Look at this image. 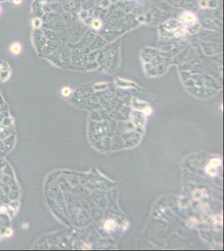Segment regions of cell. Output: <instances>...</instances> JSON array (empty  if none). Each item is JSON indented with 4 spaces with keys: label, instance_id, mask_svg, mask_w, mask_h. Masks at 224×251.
Returning a JSON list of instances; mask_svg holds the SVG:
<instances>
[{
    "label": "cell",
    "instance_id": "6da1fadb",
    "mask_svg": "<svg viewBox=\"0 0 224 251\" xmlns=\"http://www.w3.org/2000/svg\"><path fill=\"white\" fill-rule=\"evenodd\" d=\"M3 74H6V76L9 77V65H8L5 61H1L0 62V80H3Z\"/></svg>",
    "mask_w": 224,
    "mask_h": 251
},
{
    "label": "cell",
    "instance_id": "7a4b0ae2",
    "mask_svg": "<svg viewBox=\"0 0 224 251\" xmlns=\"http://www.w3.org/2000/svg\"><path fill=\"white\" fill-rule=\"evenodd\" d=\"M116 223L115 221H114V220H108V221L105 223V228H106V229L111 230L116 227Z\"/></svg>",
    "mask_w": 224,
    "mask_h": 251
},
{
    "label": "cell",
    "instance_id": "3957f363",
    "mask_svg": "<svg viewBox=\"0 0 224 251\" xmlns=\"http://www.w3.org/2000/svg\"><path fill=\"white\" fill-rule=\"evenodd\" d=\"M20 50H21V47L19 44H14V45H12V46H11V51L15 55L19 54V53L20 52Z\"/></svg>",
    "mask_w": 224,
    "mask_h": 251
},
{
    "label": "cell",
    "instance_id": "277c9868",
    "mask_svg": "<svg viewBox=\"0 0 224 251\" xmlns=\"http://www.w3.org/2000/svg\"><path fill=\"white\" fill-rule=\"evenodd\" d=\"M209 165L212 167H217L221 165V160L218 159V158H213V159L211 160Z\"/></svg>",
    "mask_w": 224,
    "mask_h": 251
},
{
    "label": "cell",
    "instance_id": "5b68a950",
    "mask_svg": "<svg viewBox=\"0 0 224 251\" xmlns=\"http://www.w3.org/2000/svg\"><path fill=\"white\" fill-rule=\"evenodd\" d=\"M207 173H208L209 174L212 175V176H214V175H216V174H217L216 168H215V167H211L210 165H207Z\"/></svg>",
    "mask_w": 224,
    "mask_h": 251
},
{
    "label": "cell",
    "instance_id": "8992f818",
    "mask_svg": "<svg viewBox=\"0 0 224 251\" xmlns=\"http://www.w3.org/2000/svg\"><path fill=\"white\" fill-rule=\"evenodd\" d=\"M33 24H34V28H39V27H40V24H41V21L39 20V19H34V23H33Z\"/></svg>",
    "mask_w": 224,
    "mask_h": 251
},
{
    "label": "cell",
    "instance_id": "52a82bcc",
    "mask_svg": "<svg viewBox=\"0 0 224 251\" xmlns=\"http://www.w3.org/2000/svg\"><path fill=\"white\" fill-rule=\"evenodd\" d=\"M69 93H70V90L69 89V88H64V89L62 90V94H63V95H64V96H68L69 95Z\"/></svg>",
    "mask_w": 224,
    "mask_h": 251
},
{
    "label": "cell",
    "instance_id": "ba28073f",
    "mask_svg": "<svg viewBox=\"0 0 224 251\" xmlns=\"http://www.w3.org/2000/svg\"><path fill=\"white\" fill-rule=\"evenodd\" d=\"M21 1H22V0H14V3L15 4H19L21 3Z\"/></svg>",
    "mask_w": 224,
    "mask_h": 251
}]
</instances>
